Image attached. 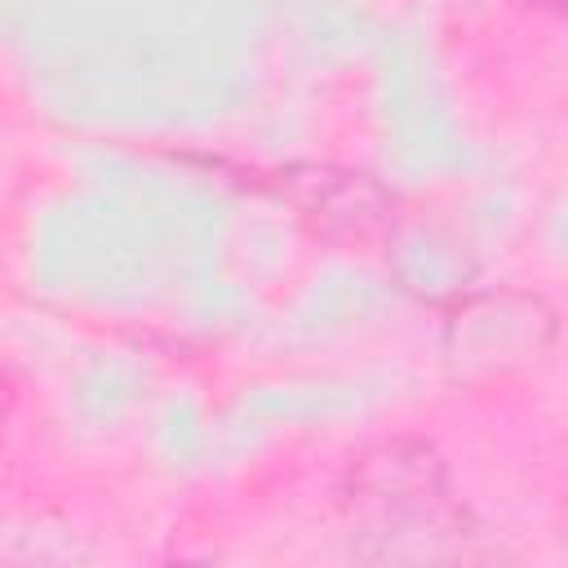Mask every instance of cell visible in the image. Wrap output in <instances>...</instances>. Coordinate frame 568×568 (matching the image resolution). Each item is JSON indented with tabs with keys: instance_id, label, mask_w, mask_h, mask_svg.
Segmentation results:
<instances>
[{
	"instance_id": "1",
	"label": "cell",
	"mask_w": 568,
	"mask_h": 568,
	"mask_svg": "<svg viewBox=\"0 0 568 568\" xmlns=\"http://www.w3.org/2000/svg\"><path fill=\"white\" fill-rule=\"evenodd\" d=\"M9 408H13V390H9V382L0 377V439H4V422H9Z\"/></svg>"
}]
</instances>
